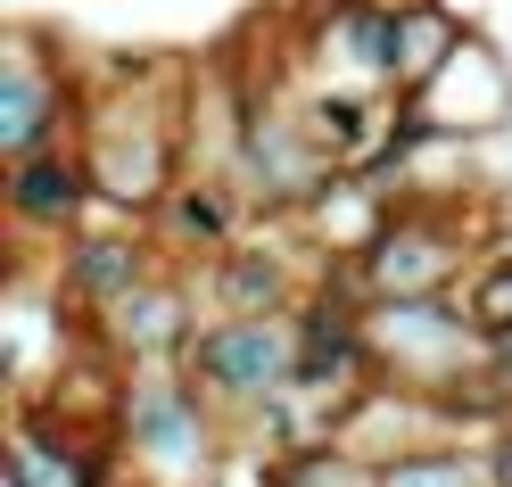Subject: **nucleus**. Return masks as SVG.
<instances>
[{
  "label": "nucleus",
  "instance_id": "nucleus-12",
  "mask_svg": "<svg viewBox=\"0 0 512 487\" xmlns=\"http://www.w3.org/2000/svg\"><path fill=\"white\" fill-rule=\"evenodd\" d=\"M455 25H446V17H430V9H413V17H397V42H389V75L405 83V91H422L438 67H446V58H455Z\"/></svg>",
  "mask_w": 512,
  "mask_h": 487
},
{
  "label": "nucleus",
  "instance_id": "nucleus-13",
  "mask_svg": "<svg viewBox=\"0 0 512 487\" xmlns=\"http://www.w3.org/2000/svg\"><path fill=\"white\" fill-rule=\"evenodd\" d=\"M166 215H174V232H182V240H207V248L232 232V207H223V190H174V207H166Z\"/></svg>",
  "mask_w": 512,
  "mask_h": 487
},
{
  "label": "nucleus",
  "instance_id": "nucleus-9",
  "mask_svg": "<svg viewBox=\"0 0 512 487\" xmlns=\"http://www.w3.org/2000/svg\"><path fill=\"white\" fill-rule=\"evenodd\" d=\"M364 487H496V463L471 446H397L364 463Z\"/></svg>",
  "mask_w": 512,
  "mask_h": 487
},
{
  "label": "nucleus",
  "instance_id": "nucleus-6",
  "mask_svg": "<svg viewBox=\"0 0 512 487\" xmlns=\"http://www.w3.org/2000/svg\"><path fill=\"white\" fill-rule=\"evenodd\" d=\"M50 133H67V91H50V75L17 42L0 67V141H9V157H34L50 149Z\"/></svg>",
  "mask_w": 512,
  "mask_h": 487
},
{
  "label": "nucleus",
  "instance_id": "nucleus-4",
  "mask_svg": "<svg viewBox=\"0 0 512 487\" xmlns=\"http://www.w3.org/2000/svg\"><path fill=\"white\" fill-rule=\"evenodd\" d=\"M455 273H463V232L430 215L380 223V240L364 248V298H446Z\"/></svg>",
  "mask_w": 512,
  "mask_h": 487
},
{
  "label": "nucleus",
  "instance_id": "nucleus-5",
  "mask_svg": "<svg viewBox=\"0 0 512 487\" xmlns=\"http://www.w3.org/2000/svg\"><path fill=\"white\" fill-rule=\"evenodd\" d=\"M9 487H100V438H75L67 413H25Z\"/></svg>",
  "mask_w": 512,
  "mask_h": 487
},
{
  "label": "nucleus",
  "instance_id": "nucleus-11",
  "mask_svg": "<svg viewBox=\"0 0 512 487\" xmlns=\"http://www.w3.org/2000/svg\"><path fill=\"white\" fill-rule=\"evenodd\" d=\"M215 298L232 306V314H281V306H290V273H281V256L240 248V256H223V265H215Z\"/></svg>",
  "mask_w": 512,
  "mask_h": 487
},
{
  "label": "nucleus",
  "instance_id": "nucleus-2",
  "mask_svg": "<svg viewBox=\"0 0 512 487\" xmlns=\"http://www.w3.org/2000/svg\"><path fill=\"white\" fill-rule=\"evenodd\" d=\"M116 430L133 438L141 479L149 487H207L215 479V438L199 413V380H166V372H133L116 388Z\"/></svg>",
  "mask_w": 512,
  "mask_h": 487
},
{
  "label": "nucleus",
  "instance_id": "nucleus-8",
  "mask_svg": "<svg viewBox=\"0 0 512 487\" xmlns=\"http://www.w3.org/2000/svg\"><path fill=\"white\" fill-rule=\"evenodd\" d=\"M67 289H75L83 306L116 314L133 289H149V248L124 240V232H108V240H75V248H67Z\"/></svg>",
  "mask_w": 512,
  "mask_h": 487
},
{
  "label": "nucleus",
  "instance_id": "nucleus-3",
  "mask_svg": "<svg viewBox=\"0 0 512 487\" xmlns=\"http://www.w3.org/2000/svg\"><path fill=\"white\" fill-rule=\"evenodd\" d=\"M306 364V322L290 314H232L182 347V372L223 405H273Z\"/></svg>",
  "mask_w": 512,
  "mask_h": 487
},
{
  "label": "nucleus",
  "instance_id": "nucleus-10",
  "mask_svg": "<svg viewBox=\"0 0 512 487\" xmlns=\"http://www.w3.org/2000/svg\"><path fill=\"white\" fill-rule=\"evenodd\" d=\"M83 190H91V174L67 149H34V157H17V174H9V199H17L25 223H75Z\"/></svg>",
  "mask_w": 512,
  "mask_h": 487
},
{
  "label": "nucleus",
  "instance_id": "nucleus-17",
  "mask_svg": "<svg viewBox=\"0 0 512 487\" xmlns=\"http://www.w3.org/2000/svg\"><path fill=\"white\" fill-rule=\"evenodd\" d=\"M364 9H380V17H413V9H430V0H364Z\"/></svg>",
  "mask_w": 512,
  "mask_h": 487
},
{
  "label": "nucleus",
  "instance_id": "nucleus-1",
  "mask_svg": "<svg viewBox=\"0 0 512 487\" xmlns=\"http://www.w3.org/2000/svg\"><path fill=\"white\" fill-rule=\"evenodd\" d=\"M372 331V364L397 372L405 388L422 397H446L488 372V331L471 322V306H446V298H372L364 314Z\"/></svg>",
  "mask_w": 512,
  "mask_h": 487
},
{
  "label": "nucleus",
  "instance_id": "nucleus-15",
  "mask_svg": "<svg viewBox=\"0 0 512 487\" xmlns=\"http://www.w3.org/2000/svg\"><path fill=\"white\" fill-rule=\"evenodd\" d=\"M479 388H488L496 405H512V331L488 339V372H479Z\"/></svg>",
  "mask_w": 512,
  "mask_h": 487
},
{
  "label": "nucleus",
  "instance_id": "nucleus-16",
  "mask_svg": "<svg viewBox=\"0 0 512 487\" xmlns=\"http://www.w3.org/2000/svg\"><path fill=\"white\" fill-rule=\"evenodd\" d=\"M488 463H496V487H512V430L496 438V454H488Z\"/></svg>",
  "mask_w": 512,
  "mask_h": 487
},
{
  "label": "nucleus",
  "instance_id": "nucleus-14",
  "mask_svg": "<svg viewBox=\"0 0 512 487\" xmlns=\"http://www.w3.org/2000/svg\"><path fill=\"white\" fill-rule=\"evenodd\" d=\"M463 306H471V322H479V331H512V256H504V265H488V273H479L471 289H463Z\"/></svg>",
  "mask_w": 512,
  "mask_h": 487
},
{
  "label": "nucleus",
  "instance_id": "nucleus-7",
  "mask_svg": "<svg viewBox=\"0 0 512 487\" xmlns=\"http://www.w3.org/2000/svg\"><path fill=\"white\" fill-rule=\"evenodd\" d=\"M108 322H116V355H133V364H182V347L199 339V331H182V289L174 281L133 289Z\"/></svg>",
  "mask_w": 512,
  "mask_h": 487
}]
</instances>
